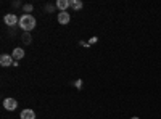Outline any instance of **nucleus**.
<instances>
[{
	"mask_svg": "<svg viewBox=\"0 0 161 119\" xmlns=\"http://www.w3.org/2000/svg\"><path fill=\"white\" fill-rule=\"evenodd\" d=\"M19 26H21V29L26 31V32H29L36 28V18L32 15H23L19 18Z\"/></svg>",
	"mask_w": 161,
	"mask_h": 119,
	"instance_id": "1",
	"label": "nucleus"
},
{
	"mask_svg": "<svg viewBox=\"0 0 161 119\" xmlns=\"http://www.w3.org/2000/svg\"><path fill=\"white\" fill-rule=\"evenodd\" d=\"M3 106H5V110L13 111V110H16L18 103H16V100H15V98H5V100H3Z\"/></svg>",
	"mask_w": 161,
	"mask_h": 119,
	"instance_id": "2",
	"label": "nucleus"
},
{
	"mask_svg": "<svg viewBox=\"0 0 161 119\" xmlns=\"http://www.w3.org/2000/svg\"><path fill=\"white\" fill-rule=\"evenodd\" d=\"M69 15H68V13H66V11H60L58 13V23L60 24H68L69 23Z\"/></svg>",
	"mask_w": 161,
	"mask_h": 119,
	"instance_id": "3",
	"label": "nucleus"
},
{
	"mask_svg": "<svg viewBox=\"0 0 161 119\" xmlns=\"http://www.w3.org/2000/svg\"><path fill=\"white\" fill-rule=\"evenodd\" d=\"M13 63H15V61H13L11 55H2V57H0V64H2V66H10Z\"/></svg>",
	"mask_w": 161,
	"mask_h": 119,
	"instance_id": "4",
	"label": "nucleus"
},
{
	"mask_svg": "<svg viewBox=\"0 0 161 119\" xmlns=\"http://www.w3.org/2000/svg\"><path fill=\"white\" fill-rule=\"evenodd\" d=\"M5 23H7L8 26H15L16 23H19V19L16 18V15L10 13V15H7V16H5Z\"/></svg>",
	"mask_w": 161,
	"mask_h": 119,
	"instance_id": "5",
	"label": "nucleus"
},
{
	"mask_svg": "<svg viewBox=\"0 0 161 119\" xmlns=\"http://www.w3.org/2000/svg\"><path fill=\"white\" fill-rule=\"evenodd\" d=\"M21 119H36V113L32 110H23L21 111Z\"/></svg>",
	"mask_w": 161,
	"mask_h": 119,
	"instance_id": "6",
	"label": "nucleus"
},
{
	"mask_svg": "<svg viewBox=\"0 0 161 119\" xmlns=\"http://www.w3.org/2000/svg\"><path fill=\"white\" fill-rule=\"evenodd\" d=\"M11 57H13V60H21L23 57H24V51H23V48H15L13 50V53H11Z\"/></svg>",
	"mask_w": 161,
	"mask_h": 119,
	"instance_id": "7",
	"label": "nucleus"
},
{
	"mask_svg": "<svg viewBox=\"0 0 161 119\" xmlns=\"http://www.w3.org/2000/svg\"><path fill=\"white\" fill-rule=\"evenodd\" d=\"M57 7H58L61 11H64L66 8L69 7V2H68V0H58V2H57Z\"/></svg>",
	"mask_w": 161,
	"mask_h": 119,
	"instance_id": "8",
	"label": "nucleus"
},
{
	"mask_svg": "<svg viewBox=\"0 0 161 119\" xmlns=\"http://www.w3.org/2000/svg\"><path fill=\"white\" fill-rule=\"evenodd\" d=\"M69 7H71L73 10H80V8H82V2H80V0H71Z\"/></svg>",
	"mask_w": 161,
	"mask_h": 119,
	"instance_id": "9",
	"label": "nucleus"
},
{
	"mask_svg": "<svg viewBox=\"0 0 161 119\" xmlns=\"http://www.w3.org/2000/svg\"><path fill=\"white\" fill-rule=\"evenodd\" d=\"M23 39H24V42H26V44H29V42H31V35H29L28 32H26V34L23 35Z\"/></svg>",
	"mask_w": 161,
	"mask_h": 119,
	"instance_id": "10",
	"label": "nucleus"
},
{
	"mask_svg": "<svg viewBox=\"0 0 161 119\" xmlns=\"http://www.w3.org/2000/svg\"><path fill=\"white\" fill-rule=\"evenodd\" d=\"M24 10H26V11H31V10H32V7H31V5H26V7H24Z\"/></svg>",
	"mask_w": 161,
	"mask_h": 119,
	"instance_id": "11",
	"label": "nucleus"
},
{
	"mask_svg": "<svg viewBox=\"0 0 161 119\" xmlns=\"http://www.w3.org/2000/svg\"><path fill=\"white\" fill-rule=\"evenodd\" d=\"M130 119H139V117H130Z\"/></svg>",
	"mask_w": 161,
	"mask_h": 119,
	"instance_id": "12",
	"label": "nucleus"
}]
</instances>
